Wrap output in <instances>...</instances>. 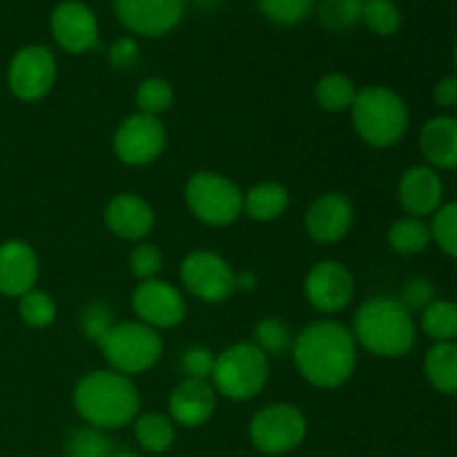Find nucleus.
I'll list each match as a JSON object with an SVG mask.
<instances>
[{
  "instance_id": "f257e3e1",
  "label": "nucleus",
  "mask_w": 457,
  "mask_h": 457,
  "mask_svg": "<svg viewBox=\"0 0 457 457\" xmlns=\"http://www.w3.org/2000/svg\"><path fill=\"white\" fill-rule=\"evenodd\" d=\"M293 360L308 384L333 391L355 373L357 342L353 330L339 321H312L295 337Z\"/></svg>"
},
{
  "instance_id": "f03ea898",
  "label": "nucleus",
  "mask_w": 457,
  "mask_h": 457,
  "mask_svg": "<svg viewBox=\"0 0 457 457\" xmlns=\"http://www.w3.org/2000/svg\"><path fill=\"white\" fill-rule=\"evenodd\" d=\"M74 406L80 418L94 428L112 431L138 418L141 395L132 378L116 370H92L74 388Z\"/></svg>"
},
{
  "instance_id": "7ed1b4c3",
  "label": "nucleus",
  "mask_w": 457,
  "mask_h": 457,
  "mask_svg": "<svg viewBox=\"0 0 457 457\" xmlns=\"http://www.w3.org/2000/svg\"><path fill=\"white\" fill-rule=\"evenodd\" d=\"M357 346L384 360L409 355L418 339L413 315L395 297H373L361 303L353 320Z\"/></svg>"
},
{
  "instance_id": "20e7f679",
  "label": "nucleus",
  "mask_w": 457,
  "mask_h": 457,
  "mask_svg": "<svg viewBox=\"0 0 457 457\" xmlns=\"http://www.w3.org/2000/svg\"><path fill=\"white\" fill-rule=\"evenodd\" d=\"M353 125L361 141L378 150L397 145L409 129V105L404 98L384 85L357 89L351 107Z\"/></svg>"
},
{
  "instance_id": "39448f33",
  "label": "nucleus",
  "mask_w": 457,
  "mask_h": 457,
  "mask_svg": "<svg viewBox=\"0 0 457 457\" xmlns=\"http://www.w3.org/2000/svg\"><path fill=\"white\" fill-rule=\"evenodd\" d=\"M270 361L253 342L228 346L214 357L212 386L219 395L232 402L254 400L266 388Z\"/></svg>"
},
{
  "instance_id": "423d86ee",
  "label": "nucleus",
  "mask_w": 457,
  "mask_h": 457,
  "mask_svg": "<svg viewBox=\"0 0 457 457\" xmlns=\"http://www.w3.org/2000/svg\"><path fill=\"white\" fill-rule=\"evenodd\" d=\"M186 205L201 223L223 228L235 223L244 212V192L226 174L195 172L186 183Z\"/></svg>"
},
{
  "instance_id": "0eeeda50",
  "label": "nucleus",
  "mask_w": 457,
  "mask_h": 457,
  "mask_svg": "<svg viewBox=\"0 0 457 457\" xmlns=\"http://www.w3.org/2000/svg\"><path fill=\"white\" fill-rule=\"evenodd\" d=\"M110 361L112 370L120 375H141L150 370L163 355V342L159 330L141 321H120L112 326L110 333L98 344Z\"/></svg>"
},
{
  "instance_id": "6e6552de",
  "label": "nucleus",
  "mask_w": 457,
  "mask_h": 457,
  "mask_svg": "<svg viewBox=\"0 0 457 457\" xmlns=\"http://www.w3.org/2000/svg\"><path fill=\"white\" fill-rule=\"evenodd\" d=\"M308 431L306 418L293 404H268L250 420V440L262 453L284 455L297 449Z\"/></svg>"
},
{
  "instance_id": "1a4fd4ad",
  "label": "nucleus",
  "mask_w": 457,
  "mask_h": 457,
  "mask_svg": "<svg viewBox=\"0 0 457 457\" xmlns=\"http://www.w3.org/2000/svg\"><path fill=\"white\" fill-rule=\"evenodd\" d=\"M165 145H168L165 125L156 116L141 114V112L128 116L116 128L114 138H112L116 159L129 168H143V165L154 163L163 154Z\"/></svg>"
},
{
  "instance_id": "9d476101",
  "label": "nucleus",
  "mask_w": 457,
  "mask_h": 457,
  "mask_svg": "<svg viewBox=\"0 0 457 457\" xmlns=\"http://www.w3.org/2000/svg\"><path fill=\"white\" fill-rule=\"evenodd\" d=\"M230 263L212 250H195L181 263V284L192 297L208 303H221L235 293Z\"/></svg>"
},
{
  "instance_id": "9b49d317",
  "label": "nucleus",
  "mask_w": 457,
  "mask_h": 457,
  "mask_svg": "<svg viewBox=\"0 0 457 457\" xmlns=\"http://www.w3.org/2000/svg\"><path fill=\"white\" fill-rule=\"evenodd\" d=\"M56 58L43 45H29L16 52L7 70L9 89L25 103L40 101L52 92L56 83Z\"/></svg>"
},
{
  "instance_id": "f8f14e48",
  "label": "nucleus",
  "mask_w": 457,
  "mask_h": 457,
  "mask_svg": "<svg viewBox=\"0 0 457 457\" xmlns=\"http://www.w3.org/2000/svg\"><path fill=\"white\" fill-rule=\"evenodd\" d=\"M132 311L138 321L154 330L174 328L187 315V303L172 284L163 279L138 281L132 293Z\"/></svg>"
},
{
  "instance_id": "ddd939ff",
  "label": "nucleus",
  "mask_w": 457,
  "mask_h": 457,
  "mask_svg": "<svg viewBox=\"0 0 457 457\" xmlns=\"http://www.w3.org/2000/svg\"><path fill=\"white\" fill-rule=\"evenodd\" d=\"M303 293L315 311L324 312V315H335L353 302L355 281L344 263L335 262V259H324L308 270Z\"/></svg>"
},
{
  "instance_id": "4468645a",
  "label": "nucleus",
  "mask_w": 457,
  "mask_h": 457,
  "mask_svg": "<svg viewBox=\"0 0 457 457\" xmlns=\"http://www.w3.org/2000/svg\"><path fill=\"white\" fill-rule=\"evenodd\" d=\"M187 0H114L116 18L138 36H163L181 22Z\"/></svg>"
},
{
  "instance_id": "2eb2a0df",
  "label": "nucleus",
  "mask_w": 457,
  "mask_h": 457,
  "mask_svg": "<svg viewBox=\"0 0 457 457\" xmlns=\"http://www.w3.org/2000/svg\"><path fill=\"white\" fill-rule=\"evenodd\" d=\"M355 210L342 192H326L317 196L306 210V232L317 244H337L351 232Z\"/></svg>"
},
{
  "instance_id": "dca6fc26",
  "label": "nucleus",
  "mask_w": 457,
  "mask_h": 457,
  "mask_svg": "<svg viewBox=\"0 0 457 457\" xmlns=\"http://www.w3.org/2000/svg\"><path fill=\"white\" fill-rule=\"evenodd\" d=\"M52 36L65 52L85 54L98 43V22L87 4L65 0L52 12Z\"/></svg>"
},
{
  "instance_id": "f3484780",
  "label": "nucleus",
  "mask_w": 457,
  "mask_h": 457,
  "mask_svg": "<svg viewBox=\"0 0 457 457\" xmlns=\"http://www.w3.org/2000/svg\"><path fill=\"white\" fill-rule=\"evenodd\" d=\"M445 199V183L431 165H413L397 183V201L411 217L427 219L437 212Z\"/></svg>"
},
{
  "instance_id": "a211bd4d",
  "label": "nucleus",
  "mask_w": 457,
  "mask_h": 457,
  "mask_svg": "<svg viewBox=\"0 0 457 457\" xmlns=\"http://www.w3.org/2000/svg\"><path fill=\"white\" fill-rule=\"evenodd\" d=\"M38 272V254L27 241L9 239L0 244V293L7 297H22L36 288Z\"/></svg>"
},
{
  "instance_id": "6ab92c4d",
  "label": "nucleus",
  "mask_w": 457,
  "mask_h": 457,
  "mask_svg": "<svg viewBox=\"0 0 457 457\" xmlns=\"http://www.w3.org/2000/svg\"><path fill=\"white\" fill-rule=\"evenodd\" d=\"M217 406V391L208 379H183L170 393L168 409L172 422L181 427H201L208 422Z\"/></svg>"
},
{
  "instance_id": "aec40b11",
  "label": "nucleus",
  "mask_w": 457,
  "mask_h": 457,
  "mask_svg": "<svg viewBox=\"0 0 457 457\" xmlns=\"http://www.w3.org/2000/svg\"><path fill=\"white\" fill-rule=\"evenodd\" d=\"M105 226L120 239L141 241L154 228V210L143 196L123 192L107 204Z\"/></svg>"
},
{
  "instance_id": "412c9836",
  "label": "nucleus",
  "mask_w": 457,
  "mask_h": 457,
  "mask_svg": "<svg viewBox=\"0 0 457 457\" xmlns=\"http://www.w3.org/2000/svg\"><path fill=\"white\" fill-rule=\"evenodd\" d=\"M420 150L433 170H457V119L440 114L428 119L420 132Z\"/></svg>"
},
{
  "instance_id": "4be33fe9",
  "label": "nucleus",
  "mask_w": 457,
  "mask_h": 457,
  "mask_svg": "<svg viewBox=\"0 0 457 457\" xmlns=\"http://www.w3.org/2000/svg\"><path fill=\"white\" fill-rule=\"evenodd\" d=\"M424 375L442 395H457V342H437L424 355Z\"/></svg>"
},
{
  "instance_id": "5701e85b",
  "label": "nucleus",
  "mask_w": 457,
  "mask_h": 457,
  "mask_svg": "<svg viewBox=\"0 0 457 457\" xmlns=\"http://www.w3.org/2000/svg\"><path fill=\"white\" fill-rule=\"evenodd\" d=\"M288 187L277 181H262L244 195V212L254 221H275L288 210Z\"/></svg>"
},
{
  "instance_id": "b1692460",
  "label": "nucleus",
  "mask_w": 457,
  "mask_h": 457,
  "mask_svg": "<svg viewBox=\"0 0 457 457\" xmlns=\"http://www.w3.org/2000/svg\"><path fill=\"white\" fill-rule=\"evenodd\" d=\"M386 239L393 253L402 254V257L422 254L433 244L431 226L427 223V219L411 217V214L400 217L397 221L391 223Z\"/></svg>"
},
{
  "instance_id": "393cba45",
  "label": "nucleus",
  "mask_w": 457,
  "mask_h": 457,
  "mask_svg": "<svg viewBox=\"0 0 457 457\" xmlns=\"http://www.w3.org/2000/svg\"><path fill=\"white\" fill-rule=\"evenodd\" d=\"M134 436L145 451L165 453L174 445L177 431H174L172 418L168 415L145 413L134 420Z\"/></svg>"
},
{
  "instance_id": "a878e982",
  "label": "nucleus",
  "mask_w": 457,
  "mask_h": 457,
  "mask_svg": "<svg viewBox=\"0 0 457 457\" xmlns=\"http://www.w3.org/2000/svg\"><path fill=\"white\" fill-rule=\"evenodd\" d=\"M420 326L433 342H455L457 339V303L451 299H433L420 317Z\"/></svg>"
},
{
  "instance_id": "bb28decb",
  "label": "nucleus",
  "mask_w": 457,
  "mask_h": 457,
  "mask_svg": "<svg viewBox=\"0 0 457 457\" xmlns=\"http://www.w3.org/2000/svg\"><path fill=\"white\" fill-rule=\"evenodd\" d=\"M357 87L346 74L330 71L321 76L315 85V98L321 110L326 112H346L355 103Z\"/></svg>"
},
{
  "instance_id": "cd10ccee",
  "label": "nucleus",
  "mask_w": 457,
  "mask_h": 457,
  "mask_svg": "<svg viewBox=\"0 0 457 457\" xmlns=\"http://www.w3.org/2000/svg\"><path fill=\"white\" fill-rule=\"evenodd\" d=\"M253 344L263 353V355L270 360V357H279L284 353L293 351V333H290L288 326L284 324L277 317H266V320H259L254 326Z\"/></svg>"
},
{
  "instance_id": "c85d7f7f",
  "label": "nucleus",
  "mask_w": 457,
  "mask_h": 457,
  "mask_svg": "<svg viewBox=\"0 0 457 457\" xmlns=\"http://www.w3.org/2000/svg\"><path fill=\"white\" fill-rule=\"evenodd\" d=\"M56 302L49 293L38 288H31L22 297H18V315L22 324L29 328H47L56 320Z\"/></svg>"
},
{
  "instance_id": "c756f323",
  "label": "nucleus",
  "mask_w": 457,
  "mask_h": 457,
  "mask_svg": "<svg viewBox=\"0 0 457 457\" xmlns=\"http://www.w3.org/2000/svg\"><path fill=\"white\" fill-rule=\"evenodd\" d=\"M67 457H114V445L105 431L94 427H83L71 431L65 445Z\"/></svg>"
},
{
  "instance_id": "7c9ffc66",
  "label": "nucleus",
  "mask_w": 457,
  "mask_h": 457,
  "mask_svg": "<svg viewBox=\"0 0 457 457\" xmlns=\"http://www.w3.org/2000/svg\"><path fill=\"white\" fill-rule=\"evenodd\" d=\"M137 107L141 114L156 116L159 119L163 112L170 110L174 101V89L172 85L165 79H159V76H152V79H145L137 87Z\"/></svg>"
},
{
  "instance_id": "2f4dec72",
  "label": "nucleus",
  "mask_w": 457,
  "mask_h": 457,
  "mask_svg": "<svg viewBox=\"0 0 457 457\" xmlns=\"http://www.w3.org/2000/svg\"><path fill=\"white\" fill-rule=\"evenodd\" d=\"M361 22L378 36H393L402 25V13L393 0H364Z\"/></svg>"
},
{
  "instance_id": "473e14b6",
  "label": "nucleus",
  "mask_w": 457,
  "mask_h": 457,
  "mask_svg": "<svg viewBox=\"0 0 457 457\" xmlns=\"http://www.w3.org/2000/svg\"><path fill=\"white\" fill-rule=\"evenodd\" d=\"M364 0H321L320 21L326 29L346 31L361 21Z\"/></svg>"
},
{
  "instance_id": "72a5a7b5",
  "label": "nucleus",
  "mask_w": 457,
  "mask_h": 457,
  "mask_svg": "<svg viewBox=\"0 0 457 457\" xmlns=\"http://www.w3.org/2000/svg\"><path fill=\"white\" fill-rule=\"evenodd\" d=\"M428 226H431V237L437 248L457 259V201L442 204Z\"/></svg>"
},
{
  "instance_id": "f704fd0d",
  "label": "nucleus",
  "mask_w": 457,
  "mask_h": 457,
  "mask_svg": "<svg viewBox=\"0 0 457 457\" xmlns=\"http://www.w3.org/2000/svg\"><path fill=\"white\" fill-rule=\"evenodd\" d=\"M257 4L268 21L277 25H297L311 16L315 0H257Z\"/></svg>"
},
{
  "instance_id": "c9c22d12",
  "label": "nucleus",
  "mask_w": 457,
  "mask_h": 457,
  "mask_svg": "<svg viewBox=\"0 0 457 457\" xmlns=\"http://www.w3.org/2000/svg\"><path fill=\"white\" fill-rule=\"evenodd\" d=\"M114 326V312L105 302H92L80 315V330L87 339L101 344Z\"/></svg>"
},
{
  "instance_id": "e433bc0d",
  "label": "nucleus",
  "mask_w": 457,
  "mask_h": 457,
  "mask_svg": "<svg viewBox=\"0 0 457 457\" xmlns=\"http://www.w3.org/2000/svg\"><path fill=\"white\" fill-rule=\"evenodd\" d=\"M129 270L138 281L156 279L159 272L163 270V254L159 248L150 244H138L137 248L129 253Z\"/></svg>"
},
{
  "instance_id": "4c0bfd02",
  "label": "nucleus",
  "mask_w": 457,
  "mask_h": 457,
  "mask_svg": "<svg viewBox=\"0 0 457 457\" xmlns=\"http://www.w3.org/2000/svg\"><path fill=\"white\" fill-rule=\"evenodd\" d=\"M214 353L205 346H192L181 353V373L186 379H210L214 369Z\"/></svg>"
},
{
  "instance_id": "58836bf2",
  "label": "nucleus",
  "mask_w": 457,
  "mask_h": 457,
  "mask_svg": "<svg viewBox=\"0 0 457 457\" xmlns=\"http://www.w3.org/2000/svg\"><path fill=\"white\" fill-rule=\"evenodd\" d=\"M433 299H436V286H433V281L427 279V277H413V279L404 286V290H402L400 302L404 303V308L409 312H422Z\"/></svg>"
},
{
  "instance_id": "ea45409f",
  "label": "nucleus",
  "mask_w": 457,
  "mask_h": 457,
  "mask_svg": "<svg viewBox=\"0 0 457 457\" xmlns=\"http://www.w3.org/2000/svg\"><path fill=\"white\" fill-rule=\"evenodd\" d=\"M138 56H141V49H138V43L134 38H119L112 43L110 47V62L116 67V70H132L137 65Z\"/></svg>"
},
{
  "instance_id": "a19ab883",
  "label": "nucleus",
  "mask_w": 457,
  "mask_h": 457,
  "mask_svg": "<svg viewBox=\"0 0 457 457\" xmlns=\"http://www.w3.org/2000/svg\"><path fill=\"white\" fill-rule=\"evenodd\" d=\"M433 98L442 110H455L457 107V74H449L437 80L433 89Z\"/></svg>"
},
{
  "instance_id": "79ce46f5",
  "label": "nucleus",
  "mask_w": 457,
  "mask_h": 457,
  "mask_svg": "<svg viewBox=\"0 0 457 457\" xmlns=\"http://www.w3.org/2000/svg\"><path fill=\"white\" fill-rule=\"evenodd\" d=\"M257 288V275L254 272H239V275L235 277V290H245V293H250V290Z\"/></svg>"
},
{
  "instance_id": "37998d69",
  "label": "nucleus",
  "mask_w": 457,
  "mask_h": 457,
  "mask_svg": "<svg viewBox=\"0 0 457 457\" xmlns=\"http://www.w3.org/2000/svg\"><path fill=\"white\" fill-rule=\"evenodd\" d=\"M223 0H195L196 7H201V9H217Z\"/></svg>"
},
{
  "instance_id": "c03bdc74",
  "label": "nucleus",
  "mask_w": 457,
  "mask_h": 457,
  "mask_svg": "<svg viewBox=\"0 0 457 457\" xmlns=\"http://www.w3.org/2000/svg\"><path fill=\"white\" fill-rule=\"evenodd\" d=\"M114 457H141V455H137V453H129V451H123V453H116Z\"/></svg>"
},
{
  "instance_id": "a18cd8bd",
  "label": "nucleus",
  "mask_w": 457,
  "mask_h": 457,
  "mask_svg": "<svg viewBox=\"0 0 457 457\" xmlns=\"http://www.w3.org/2000/svg\"><path fill=\"white\" fill-rule=\"evenodd\" d=\"M453 61H455V74H457V45H455V54H453Z\"/></svg>"
}]
</instances>
